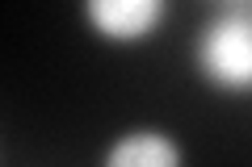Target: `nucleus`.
<instances>
[{"instance_id": "f257e3e1", "label": "nucleus", "mask_w": 252, "mask_h": 167, "mask_svg": "<svg viewBox=\"0 0 252 167\" xmlns=\"http://www.w3.org/2000/svg\"><path fill=\"white\" fill-rule=\"evenodd\" d=\"M198 67L219 88H248L252 84V17H244V13L219 17L198 42Z\"/></svg>"}, {"instance_id": "f03ea898", "label": "nucleus", "mask_w": 252, "mask_h": 167, "mask_svg": "<svg viewBox=\"0 0 252 167\" xmlns=\"http://www.w3.org/2000/svg\"><path fill=\"white\" fill-rule=\"evenodd\" d=\"M93 29L109 42H139L164 17V0H84Z\"/></svg>"}, {"instance_id": "7ed1b4c3", "label": "nucleus", "mask_w": 252, "mask_h": 167, "mask_svg": "<svg viewBox=\"0 0 252 167\" xmlns=\"http://www.w3.org/2000/svg\"><path fill=\"white\" fill-rule=\"evenodd\" d=\"M105 163L109 167H172V163H181V150L164 134L139 130V134H126L122 142H114Z\"/></svg>"}]
</instances>
